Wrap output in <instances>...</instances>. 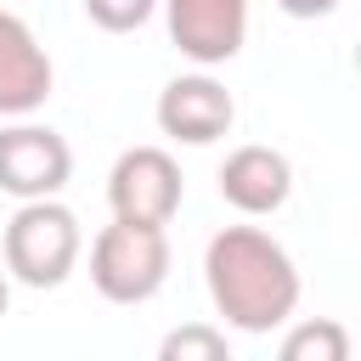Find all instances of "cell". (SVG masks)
<instances>
[{"mask_svg":"<svg viewBox=\"0 0 361 361\" xmlns=\"http://www.w3.org/2000/svg\"><path fill=\"white\" fill-rule=\"evenodd\" d=\"M203 282L226 327L271 333L299 310V265L259 226H226L203 248Z\"/></svg>","mask_w":361,"mask_h":361,"instance_id":"cell-1","label":"cell"},{"mask_svg":"<svg viewBox=\"0 0 361 361\" xmlns=\"http://www.w3.org/2000/svg\"><path fill=\"white\" fill-rule=\"evenodd\" d=\"M79 248H85L79 214L56 197L17 203V214L6 220V237H0L6 276H17L23 288H62L79 265Z\"/></svg>","mask_w":361,"mask_h":361,"instance_id":"cell-2","label":"cell"},{"mask_svg":"<svg viewBox=\"0 0 361 361\" xmlns=\"http://www.w3.org/2000/svg\"><path fill=\"white\" fill-rule=\"evenodd\" d=\"M169 231L164 226H135L113 220L90 243V282L107 305H147L169 282Z\"/></svg>","mask_w":361,"mask_h":361,"instance_id":"cell-3","label":"cell"},{"mask_svg":"<svg viewBox=\"0 0 361 361\" xmlns=\"http://www.w3.org/2000/svg\"><path fill=\"white\" fill-rule=\"evenodd\" d=\"M186 197V180H180V164L164 152V147H130L113 158L107 169V203H113V220H135V226H169L175 209Z\"/></svg>","mask_w":361,"mask_h":361,"instance_id":"cell-4","label":"cell"},{"mask_svg":"<svg viewBox=\"0 0 361 361\" xmlns=\"http://www.w3.org/2000/svg\"><path fill=\"white\" fill-rule=\"evenodd\" d=\"M73 175V147L51 124H11L0 130V192L28 203V197H56Z\"/></svg>","mask_w":361,"mask_h":361,"instance_id":"cell-5","label":"cell"},{"mask_svg":"<svg viewBox=\"0 0 361 361\" xmlns=\"http://www.w3.org/2000/svg\"><path fill=\"white\" fill-rule=\"evenodd\" d=\"M169 39L197 68H220L248 39V0H158Z\"/></svg>","mask_w":361,"mask_h":361,"instance_id":"cell-6","label":"cell"},{"mask_svg":"<svg viewBox=\"0 0 361 361\" xmlns=\"http://www.w3.org/2000/svg\"><path fill=\"white\" fill-rule=\"evenodd\" d=\"M231 118H237V102L214 73H180L158 90V130L169 141L209 147L231 130Z\"/></svg>","mask_w":361,"mask_h":361,"instance_id":"cell-7","label":"cell"},{"mask_svg":"<svg viewBox=\"0 0 361 361\" xmlns=\"http://www.w3.org/2000/svg\"><path fill=\"white\" fill-rule=\"evenodd\" d=\"M51 56L17 11H0V118H28L51 96Z\"/></svg>","mask_w":361,"mask_h":361,"instance_id":"cell-8","label":"cell"},{"mask_svg":"<svg viewBox=\"0 0 361 361\" xmlns=\"http://www.w3.org/2000/svg\"><path fill=\"white\" fill-rule=\"evenodd\" d=\"M288 192H293V164H288L276 147L248 141V147H237V152L220 164V197H226L237 214H248V220L276 214V209L288 203Z\"/></svg>","mask_w":361,"mask_h":361,"instance_id":"cell-9","label":"cell"},{"mask_svg":"<svg viewBox=\"0 0 361 361\" xmlns=\"http://www.w3.org/2000/svg\"><path fill=\"white\" fill-rule=\"evenodd\" d=\"M282 361H350V333H344L333 316L299 322V327L282 338Z\"/></svg>","mask_w":361,"mask_h":361,"instance_id":"cell-10","label":"cell"},{"mask_svg":"<svg viewBox=\"0 0 361 361\" xmlns=\"http://www.w3.org/2000/svg\"><path fill=\"white\" fill-rule=\"evenodd\" d=\"M158 361H231V344H226L220 327H209V322H186V327L164 333Z\"/></svg>","mask_w":361,"mask_h":361,"instance_id":"cell-11","label":"cell"},{"mask_svg":"<svg viewBox=\"0 0 361 361\" xmlns=\"http://www.w3.org/2000/svg\"><path fill=\"white\" fill-rule=\"evenodd\" d=\"M158 11V0H85V17L107 34H130Z\"/></svg>","mask_w":361,"mask_h":361,"instance_id":"cell-12","label":"cell"},{"mask_svg":"<svg viewBox=\"0 0 361 361\" xmlns=\"http://www.w3.org/2000/svg\"><path fill=\"white\" fill-rule=\"evenodd\" d=\"M276 6H282L288 17H305V23H310V17H333V11H338V0H276Z\"/></svg>","mask_w":361,"mask_h":361,"instance_id":"cell-13","label":"cell"},{"mask_svg":"<svg viewBox=\"0 0 361 361\" xmlns=\"http://www.w3.org/2000/svg\"><path fill=\"white\" fill-rule=\"evenodd\" d=\"M6 305H11V276L0 271V316H6Z\"/></svg>","mask_w":361,"mask_h":361,"instance_id":"cell-14","label":"cell"}]
</instances>
